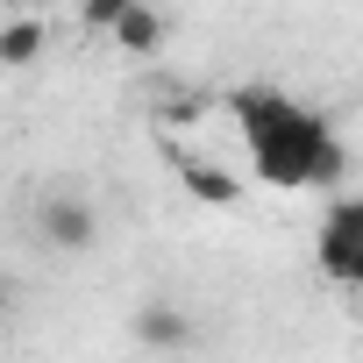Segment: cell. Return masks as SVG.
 Segmentation results:
<instances>
[{
  "label": "cell",
  "instance_id": "obj_2",
  "mask_svg": "<svg viewBox=\"0 0 363 363\" xmlns=\"http://www.w3.org/2000/svg\"><path fill=\"white\" fill-rule=\"evenodd\" d=\"M313 257H320V271H328L335 285H356V278H363V200H356V193H342V200L328 207Z\"/></svg>",
  "mask_w": 363,
  "mask_h": 363
},
{
  "label": "cell",
  "instance_id": "obj_5",
  "mask_svg": "<svg viewBox=\"0 0 363 363\" xmlns=\"http://www.w3.org/2000/svg\"><path fill=\"white\" fill-rule=\"evenodd\" d=\"M178 186H186L200 207H235V200H242V178L221 171L214 157H178Z\"/></svg>",
  "mask_w": 363,
  "mask_h": 363
},
{
  "label": "cell",
  "instance_id": "obj_9",
  "mask_svg": "<svg viewBox=\"0 0 363 363\" xmlns=\"http://www.w3.org/2000/svg\"><path fill=\"white\" fill-rule=\"evenodd\" d=\"M114 15H121V0H93V8H86V29H93V36H107V29H114Z\"/></svg>",
  "mask_w": 363,
  "mask_h": 363
},
{
  "label": "cell",
  "instance_id": "obj_3",
  "mask_svg": "<svg viewBox=\"0 0 363 363\" xmlns=\"http://www.w3.org/2000/svg\"><path fill=\"white\" fill-rule=\"evenodd\" d=\"M36 235H43L50 250H93V242H100V214H93V200H79V193H50V200L36 207Z\"/></svg>",
  "mask_w": 363,
  "mask_h": 363
},
{
  "label": "cell",
  "instance_id": "obj_4",
  "mask_svg": "<svg viewBox=\"0 0 363 363\" xmlns=\"http://www.w3.org/2000/svg\"><path fill=\"white\" fill-rule=\"evenodd\" d=\"M193 335H200V328H193V313H186V306H164V299H157V306H143V313H135V342H143V349H157V356L193 349Z\"/></svg>",
  "mask_w": 363,
  "mask_h": 363
},
{
  "label": "cell",
  "instance_id": "obj_1",
  "mask_svg": "<svg viewBox=\"0 0 363 363\" xmlns=\"http://www.w3.org/2000/svg\"><path fill=\"white\" fill-rule=\"evenodd\" d=\"M250 157H257V178L264 186H335V178L349 171V150H342V135L320 121V114H306L299 100L264 128V135H250Z\"/></svg>",
  "mask_w": 363,
  "mask_h": 363
},
{
  "label": "cell",
  "instance_id": "obj_6",
  "mask_svg": "<svg viewBox=\"0 0 363 363\" xmlns=\"http://www.w3.org/2000/svg\"><path fill=\"white\" fill-rule=\"evenodd\" d=\"M128 57H150L157 43H164V15L150 8V0H121V15H114V29H107Z\"/></svg>",
  "mask_w": 363,
  "mask_h": 363
},
{
  "label": "cell",
  "instance_id": "obj_7",
  "mask_svg": "<svg viewBox=\"0 0 363 363\" xmlns=\"http://www.w3.org/2000/svg\"><path fill=\"white\" fill-rule=\"evenodd\" d=\"M285 107H292V93H278V86H235L228 93V114L242 121V135H264Z\"/></svg>",
  "mask_w": 363,
  "mask_h": 363
},
{
  "label": "cell",
  "instance_id": "obj_8",
  "mask_svg": "<svg viewBox=\"0 0 363 363\" xmlns=\"http://www.w3.org/2000/svg\"><path fill=\"white\" fill-rule=\"evenodd\" d=\"M43 43H50V29H43L36 15L0 22V65H29V57H43Z\"/></svg>",
  "mask_w": 363,
  "mask_h": 363
}]
</instances>
